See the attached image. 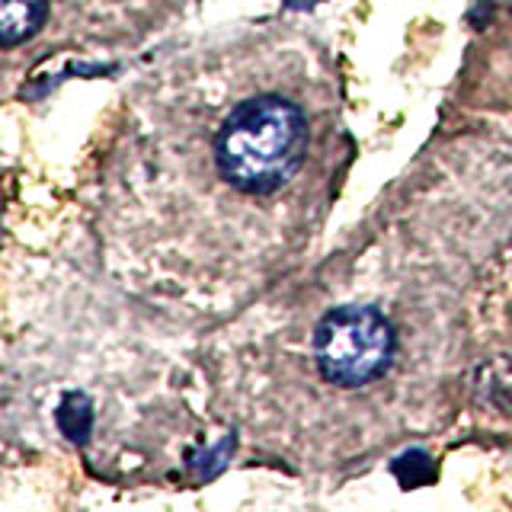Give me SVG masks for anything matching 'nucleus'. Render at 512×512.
<instances>
[{
  "label": "nucleus",
  "mask_w": 512,
  "mask_h": 512,
  "mask_svg": "<svg viewBox=\"0 0 512 512\" xmlns=\"http://www.w3.org/2000/svg\"><path fill=\"white\" fill-rule=\"evenodd\" d=\"M308 151V122L295 103L282 96H253L224 119L215 160L221 176L250 196L282 189Z\"/></svg>",
  "instance_id": "obj_1"
},
{
  "label": "nucleus",
  "mask_w": 512,
  "mask_h": 512,
  "mask_svg": "<svg viewBox=\"0 0 512 512\" xmlns=\"http://www.w3.org/2000/svg\"><path fill=\"white\" fill-rule=\"evenodd\" d=\"M320 375L340 388H362L381 378L394 359V327L375 308H336L320 320L314 336Z\"/></svg>",
  "instance_id": "obj_2"
},
{
  "label": "nucleus",
  "mask_w": 512,
  "mask_h": 512,
  "mask_svg": "<svg viewBox=\"0 0 512 512\" xmlns=\"http://www.w3.org/2000/svg\"><path fill=\"white\" fill-rule=\"evenodd\" d=\"M45 0H0V42L13 48L32 39L45 23Z\"/></svg>",
  "instance_id": "obj_3"
},
{
  "label": "nucleus",
  "mask_w": 512,
  "mask_h": 512,
  "mask_svg": "<svg viewBox=\"0 0 512 512\" xmlns=\"http://www.w3.org/2000/svg\"><path fill=\"white\" fill-rule=\"evenodd\" d=\"M58 426L61 432L68 436L71 442L84 445L87 436H90V426H93V407L84 394H68L61 400L58 407Z\"/></svg>",
  "instance_id": "obj_4"
}]
</instances>
